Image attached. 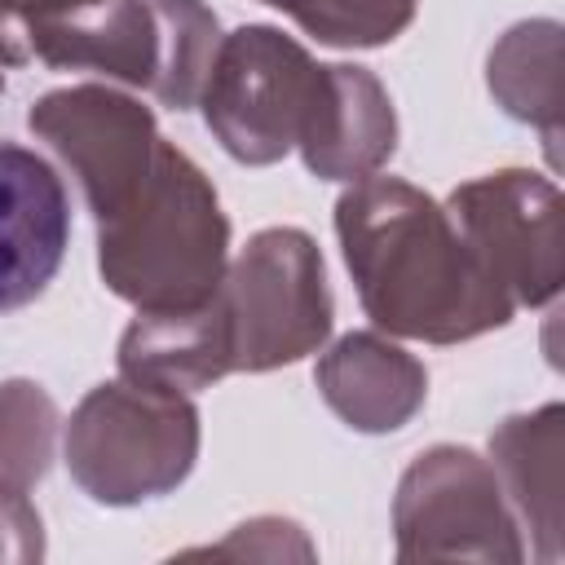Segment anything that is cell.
<instances>
[{"label":"cell","instance_id":"12","mask_svg":"<svg viewBox=\"0 0 565 565\" xmlns=\"http://www.w3.org/2000/svg\"><path fill=\"white\" fill-rule=\"evenodd\" d=\"M313 384L353 433H397L428 397L424 362L375 331L340 335L318 358Z\"/></svg>","mask_w":565,"mask_h":565},{"label":"cell","instance_id":"6","mask_svg":"<svg viewBox=\"0 0 565 565\" xmlns=\"http://www.w3.org/2000/svg\"><path fill=\"white\" fill-rule=\"evenodd\" d=\"M318 88V62L278 26L247 22L221 35L199 106L221 150L247 168L278 163L296 150L309 102Z\"/></svg>","mask_w":565,"mask_h":565},{"label":"cell","instance_id":"15","mask_svg":"<svg viewBox=\"0 0 565 565\" xmlns=\"http://www.w3.org/2000/svg\"><path fill=\"white\" fill-rule=\"evenodd\" d=\"M486 84L512 119L543 128L552 146L561 137V22L534 18L503 31L490 49Z\"/></svg>","mask_w":565,"mask_h":565},{"label":"cell","instance_id":"7","mask_svg":"<svg viewBox=\"0 0 565 565\" xmlns=\"http://www.w3.org/2000/svg\"><path fill=\"white\" fill-rule=\"evenodd\" d=\"M397 561H521V525L503 486L468 446H428L393 494Z\"/></svg>","mask_w":565,"mask_h":565},{"label":"cell","instance_id":"8","mask_svg":"<svg viewBox=\"0 0 565 565\" xmlns=\"http://www.w3.org/2000/svg\"><path fill=\"white\" fill-rule=\"evenodd\" d=\"M446 212L512 305L561 291V190L530 168H499L450 190Z\"/></svg>","mask_w":565,"mask_h":565},{"label":"cell","instance_id":"10","mask_svg":"<svg viewBox=\"0 0 565 565\" xmlns=\"http://www.w3.org/2000/svg\"><path fill=\"white\" fill-rule=\"evenodd\" d=\"M71 243L62 177L26 146L0 141V313L44 296Z\"/></svg>","mask_w":565,"mask_h":565},{"label":"cell","instance_id":"21","mask_svg":"<svg viewBox=\"0 0 565 565\" xmlns=\"http://www.w3.org/2000/svg\"><path fill=\"white\" fill-rule=\"evenodd\" d=\"M31 53H26V40H22V26L18 22H9L4 13H0V93H4V71H13V66H22Z\"/></svg>","mask_w":565,"mask_h":565},{"label":"cell","instance_id":"14","mask_svg":"<svg viewBox=\"0 0 565 565\" xmlns=\"http://www.w3.org/2000/svg\"><path fill=\"white\" fill-rule=\"evenodd\" d=\"M561 459H565V411L547 402L530 415H508L490 433V468L516 525L530 530L534 556L561 561Z\"/></svg>","mask_w":565,"mask_h":565},{"label":"cell","instance_id":"18","mask_svg":"<svg viewBox=\"0 0 565 565\" xmlns=\"http://www.w3.org/2000/svg\"><path fill=\"white\" fill-rule=\"evenodd\" d=\"M212 556H247V561H278V556H300L309 561L313 556V543L300 534L296 521H282V516H256V521H243L230 530L225 543L207 547Z\"/></svg>","mask_w":565,"mask_h":565},{"label":"cell","instance_id":"2","mask_svg":"<svg viewBox=\"0 0 565 565\" xmlns=\"http://www.w3.org/2000/svg\"><path fill=\"white\" fill-rule=\"evenodd\" d=\"M230 265V216L207 172L168 137L124 207L97 221V269L106 291L154 309L203 305Z\"/></svg>","mask_w":565,"mask_h":565},{"label":"cell","instance_id":"1","mask_svg":"<svg viewBox=\"0 0 565 565\" xmlns=\"http://www.w3.org/2000/svg\"><path fill=\"white\" fill-rule=\"evenodd\" d=\"M335 238L366 318L388 335L459 344L508 327L516 309L450 212L402 177L353 181L335 199Z\"/></svg>","mask_w":565,"mask_h":565},{"label":"cell","instance_id":"13","mask_svg":"<svg viewBox=\"0 0 565 565\" xmlns=\"http://www.w3.org/2000/svg\"><path fill=\"white\" fill-rule=\"evenodd\" d=\"M119 375L132 384L199 393L234 371L230 335L216 305V291L194 309H154L137 313L119 335Z\"/></svg>","mask_w":565,"mask_h":565},{"label":"cell","instance_id":"17","mask_svg":"<svg viewBox=\"0 0 565 565\" xmlns=\"http://www.w3.org/2000/svg\"><path fill=\"white\" fill-rule=\"evenodd\" d=\"M282 9L305 35L331 49H380L397 40L411 18L415 0H260Z\"/></svg>","mask_w":565,"mask_h":565},{"label":"cell","instance_id":"16","mask_svg":"<svg viewBox=\"0 0 565 565\" xmlns=\"http://www.w3.org/2000/svg\"><path fill=\"white\" fill-rule=\"evenodd\" d=\"M57 441V402L35 380L0 384V486L31 490L44 481Z\"/></svg>","mask_w":565,"mask_h":565},{"label":"cell","instance_id":"11","mask_svg":"<svg viewBox=\"0 0 565 565\" xmlns=\"http://www.w3.org/2000/svg\"><path fill=\"white\" fill-rule=\"evenodd\" d=\"M296 150L322 181H362L380 172L397 150V110L388 88L353 62L318 66V88Z\"/></svg>","mask_w":565,"mask_h":565},{"label":"cell","instance_id":"5","mask_svg":"<svg viewBox=\"0 0 565 565\" xmlns=\"http://www.w3.org/2000/svg\"><path fill=\"white\" fill-rule=\"evenodd\" d=\"M216 305L234 371L291 366L331 335V287L318 243L296 225H269L225 265Z\"/></svg>","mask_w":565,"mask_h":565},{"label":"cell","instance_id":"20","mask_svg":"<svg viewBox=\"0 0 565 565\" xmlns=\"http://www.w3.org/2000/svg\"><path fill=\"white\" fill-rule=\"evenodd\" d=\"M84 4H97V0H0V13L18 26H26L35 18H57V13H71V9H84Z\"/></svg>","mask_w":565,"mask_h":565},{"label":"cell","instance_id":"19","mask_svg":"<svg viewBox=\"0 0 565 565\" xmlns=\"http://www.w3.org/2000/svg\"><path fill=\"white\" fill-rule=\"evenodd\" d=\"M44 556V525L26 490L0 486V561H40Z\"/></svg>","mask_w":565,"mask_h":565},{"label":"cell","instance_id":"4","mask_svg":"<svg viewBox=\"0 0 565 565\" xmlns=\"http://www.w3.org/2000/svg\"><path fill=\"white\" fill-rule=\"evenodd\" d=\"M199 406L132 380H106L79 397L66 424V468L75 486L106 508H132L172 494L199 459Z\"/></svg>","mask_w":565,"mask_h":565},{"label":"cell","instance_id":"9","mask_svg":"<svg viewBox=\"0 0 565 565\" xmlns=\"http://www.w3.org/2000/svg\"><path fill=\"white\" fill-rule=\"evenodd\" d=\"M26 128L79 181L97 221L128 203L163 141L150 106L110 84H71L44 93L26 110Z\"/></svg>","mask_w":565,"mask_h":565},{"label":"cell","instance_id":"3","mask_svg":"<svg viewBox=\"0 0 565 565\" xmlns=\"http://www.w3.org/2000/svg\"><path fill=\"white\" fill-rule=\"evenodd\" d=\"M22 40L53 71H93L150 93L168 110H190L199 106L221 26L203 0H97L26 22Z\"/></svg>","mask_w":565,"mask_h":565}]
</instances>
